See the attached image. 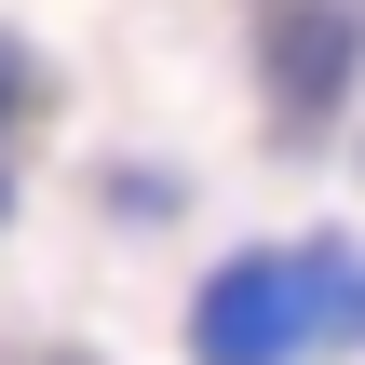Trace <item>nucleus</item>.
I'll return each mask as SVG.
<instances>
[{
    "mask_svg": "<svg viewBox=\"0 0 365 365\" xmlns=\"http://www.w3.org/2000/svg\"><path fill=\"white\" fill-rule=\"evenodd\" d=\"M339 54H352V14H298V27H284V95H325Z\"/></svg>",
    "mask_w": 365,
    "mask_h": 365,
    "instance_id": "f257e3e1",
    "label": "nucleus"
}]
</instances>
